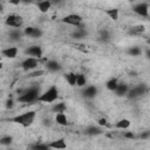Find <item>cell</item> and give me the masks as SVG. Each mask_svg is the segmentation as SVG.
Wrapping results in <instances>:
<instances>
[{"label":"cell","mask_w":150,"mask_h":150,"mask_svg":"<svg viewBox=\"0 0 150 150\" xmlns=\"http://www.w3.org/2000/svg\"><path fill=\"white\" fill-rule=\"evenodd\" d=\"M97 124H98V127H105V125H108V123H107V120H105L104 117H101V118H98V120H97Z\"/></svg>","instance_id":"obj_32"},{"label":"cell","mask_w":150,"mask_h":150,"mask_svg":"<svg viewBox=\"0 0 150 150\" xmlns=\"http://www.w3.org/2000/svg\"><path fill=\"white\" fill-rule=\"evenodd\" d=\"M62 22L63 23H67V25H70V26H74V27H80L81 23H82V16L79 15V14H68L66 16H63L62 19Z\"/></svg>","instance_id":"obj_6"},{"label":"cell","mask_w":150,"mask_h":150,"mask_svg":"<svg viewBox=\"0 0 150 150\" xmlns=\"http://www.w3.org/2000/svg\"><path fill=\"white\" fill-rule=\"evenodd\" d=\"M38 8H39V11L40 12H42V13H46L50 7H52V2L50 1H48V0H45V1H39L38 4Z\"/></svg>","instance_id":"obj_16"},{"label":"cell","mask_w":150,"mask_h":150,"mask_svg":"<svg viewBox=\"0 0 150 150\" xmlns=\"http://www.w3.org/2000/svg\"><path fill=\"white\" fill-rule=\"evenodd\" d=\"M118 84H120V82H118V81H117V79H115V77H112V79L108 80V81H107V83H105L107 88H108L109 90H111V91H115V90L117 89Z\"/></svg>","instance_id":"obj_19"},{"label":"cell","mask_w":150,"mask_h":150,"mask_svg":"<svg viewBox=\"0 0 150 150\" xmlns=\"http://www.w3.org/2000/svg\"><path fill=\"white\" fill-rule=\"evenodd\" d=\"M25 54L28 55V57H34V59H41L42 57V48L40 46H30L25 50Z\"/></svg>","instance_id":"obj_8"},{"label":"cell","mask_w":150,"mask_h":150,"mask_svg":"<svg viewBox=\"0 0 150 150\" xmlns=\"http://www.w3.org/2000/svg\"><path fill=\"white\" fill-rule=\"evenodd\" d=\"M146 42H148V45L150 46V39H148V41H146Z\"/></svg>","instance_id":"obj_38"},{"label":"cell","mask_w":150,"mask_h":150,"mask_svg":"<svg viewBox=\"0 0 150 150\" xmlns=\"http://www.w3.org/2000/svg\"><path fill=\"white\" fill-rule=\"evenodd\" d=\"M127 53H128L129 55H131V56H139V55L142 54V50H141V48H138V47H130V48L127 50Z\"/></svg>","instance_id":"obj_27"},{"label":"cell","mask_w":150,"mask_h":150,"mask_svg":"<svg viewBox=\"0 0 150 150\" xmlns=\"http://www.w3.org/2000/svg\"><path fill=\"white\" fill-rule=\"evenodd\" d=\"M33 29H34V27H30V26H28V27H26V28H25V30H23V34H25V35H27V36H30V34H32Z\"/></svg>","instance_id":"obj_33"},{"label":"cell","mask_w":150,"mask_h":150,"mask_svg":"<svg viewBox=\"0 0 150 150\" xmlns=\"http://www.w3.org/2000/svg\"><path fill=\"white\" fill-rule=\"evenodd\" d=\"M30 150H50V146L45 143H36L30 146Z\"/></svg>","instance_id":"obj_26"},{"label":"cell","mask_w":150,"mask_h":150,"mask_svg":"<svg viewBox=\"0 0 150 150\" xmlns=\"http://www.w3.org/2000/svg\"><path fill=\"white\" fill-rule=\"evenodd\" d=\"M144 30H145V27H144L143 25H137V26L131 27L129 33H130L131 35H139V34L144 33Z\"/></svg>","instance_id":"obj_21"},{"label":"cell","mask_w":150,"mask_h":150,"mask_svg":"<svg viewBox=\"0 0 150 150\" xmlns=\"http://www.w3.org/2000/svg\"><path fill=\"white\" fill-rule=\"evenodd\" d=\"M101 132H102V130H101L98 127H94V125H91V127H89V128L86 129V134H88V135H90V136H93V135H98V134H101Z\"/></svg>","instance_id":"obj_25"},{"label":"cell","mask_w":150,"mask_h":150,"mask_svg":"<svg viewBox=\"0 0 150 150\" xmlns=\"http://www.w3.org/2000/svg\"><path fill=\"white\" fill-rule=\"evenodd\" d=\"M66 109H67V107H66V104H64L63 102L56 103V104H54L53 108H52V110H53L54 112H56V114H59V112H64Z\"/></svg>","instance_id":"obj_23"},{"label":"cell","mask_w":150,"mask_h":150,"mask_svg":"<svg viewBox=\"0 0 150 150\" xmlns=\"http://www.w3.org/2000/svg\"><path fill=\"white\" fill-rule=\"evenodd\" d=\"M129 89H130V88H129L127 84H124V83H120L118 87H117V89L115 90V94H116L117 96H124V95H128Z\"/></svg>","instance_id":"obj_14"},{"label":"cell","mask_w":150,"mask_h":150,"mask_svg":"<svg viewBox=\"0 0 150 150\" xmlns=\"http://www.w3.org/2000/svg\"><path fill=\"white\" fill-rule=\"evenodd\" d=\"M55 122L60 125H67L68 124V118H67L64 112H59L55 116Z\"/></svg>","instance_id":"obj_17"},{"label":"cell","mask_w":150,"mask_h":150,"mask_svg":"<svg viewBox=\"0 0 150 150\" xmlns=\"http://www.w3.org/2000/svg\"><path fill=\"white\" fill-rule=\"evenodd\" d=\"M98 38H100V41H102V42H108V41L110 40V34H109L108 30L103 29V30H101Z\"/></svg>","instance_id":"obj_29"},{"label":"cell","mask_w":150,"mask_h":150,"mask_svg":"<svg viewBox=\"0 0 150 150\" xmlns=\"http://www.w3.org/2000/svg\"><path fill=\"white\" fill-rule=\"evenodd\" d=\"M73 36H74L75 39H82V38L86 36V30L82 29V28H80V27H77V28L75 29V32L73 33Z\"/></svg>","instance_id":"obj_28"},{"label":"cell","mask_w":150,"mask_h":150,"mask_svg":"<svg viewBox=\"0 0 150 150\" xmlns=\"http://www.w3.org/2000/svg\"><path fill=\"white\" fill-rule=\"evenodd\" d=\"M48 145L50 146V149H56V150H63L67 148V143L64 141V138H59L55 139L50 143H48Z\"/></svg>","instance_id":"obj_11"},{"label":"cell","mask_w":150,"mask_h":150,"mask_svg":"<svg viewBox=\"0 0 150 150\" xmlns=\"http://www.w3.org/2000/svg\"><path fill=\"white\" fill-rule=\"evenodd\" d=\"M132 11L139 15V16H143V18H148L149 16V6L148 4L145 2H139V4H136L134 7H132Z\"/></svg>","instance_id":"obj_7"},{"label":"cell","mask_w":150,"mask_h":150,"mask_svg":"<svg viewBox=\"0 0 150 150\" xmlns=\"http://www.w3.org/2000/svg\"><path fill=\"white\" fill-rule=\"evenodd\" d=\"M115 127H116L117 129H128V128L130 127V121L127 120V118H122V120H120V121L115 124Z\"/></svg>","instance_id":"obj_22"},{"label":"cell","mask_w":150,"mask_h":150,"mask_svg":"<svg viewBox=\"0 0 150 150\" xmlns=\"http://www.w3.org/2000/svg\"><path fill=\"white\" fill-rule=\"evenodd\" d=\"M96 94H97V88L95 86H87L82 91V95L86 98H93L96 96Z\"/></svg>","instance_id":"obj_12"},{"label":"cell","mask_w":150,"mask_h":150,"mask_svg":"<svg viewBox=\"0 0 150 150\" xmlns=\"http://www.w3.org/2000/svg\"><path fill=\"white\" fill-rule=\"evenodd\" d=\"M87 79L83 74H77V79H76V86L82 88V87H87Z\"/></svg>","instance_id":"obj_24"},{"label":"cell","mask_w":150,"mask_h":150,"mask_svg":"<svg viewBox=\"0 0 150 150\" xmlns=\"http://www.w3.org/2000/svg\"><path fill=\"white\" fill-rule=\"evenodd\" d=\"M6 107H7L8 109L13 108V100H12V98H8V100H7V102H6Z\"/></svg>","instance_id":"obj_35"},{"label":"cell","mask_w":150,"mask_h":150,"mask_svg":"<svg viewBox=\"0 0 150 150\" xmlns=\"http://www.w3.org/2000/svg\"><path fill=\"white\" fill-rule=\"evenodd\" d=\"M62 68V66L56 61V60H48L46 62V69L48 71H53V73H56V71H60Z\"/></svg>","instance_id":"obj_10"},{"label":"cell","mask_w":150,"mask_h":150,"mask_svg":"<svg viewBox=\"0 0 150 150\" xmlns=\"http://www.w3.org/2000/svg\"><path fill=\"white\" fill-rule=\"evenodd\" d=\"M64 77H66V81L68 82V84L69 86H76V79H77V74H75V73H67L66 75H64Z\"/></svg>","instance_id":"obj_18"},{"label":"cell","mask_w":150,"mask_h":150,"mask_svg":"<svg viewBox=\"0 0 150 150\" xmlns=\"http://www.w3.org/2000/svg\"><path fill=\"white\" fill-rule=\"evenodd\" d=\"M146 90H148V88H146L145 84H138V86L132 87V88L129 89V91H128V97H129V98H132V100H134V98H138V97L143 96V95L146 93Z\"/></svg>","instance_id":"obj_5"},{"label":"cell","mask_w":150,"mask_h":150,"mask_svg":"<svg viewBox=\"0 0 150 150\" xmlns=\"http://www.w3.org/2000/svg\"><path fill=\"white\" fill-rule=\"evenodd\" d=\"M124 137L131 139V138H134V134H132V132H125V134H124Z\"/></svg>","instance_id":"obj_36"},{"label":"cell","mask_w":150,"mask_h":150,"mask_svg":"<svg viewBox=\"0 0 150 150\" xmlns=\"http://www.w3.org/2000/svg\"><path fill=\"white\" fill-rule=\"evenodd\" d=\"M12 142H13V137H12V136H9V135L2 136V137L0 138V143H1L2 145H11V144H12Z\"/></svg>","instance_id":"obj_30"},{"label":"cell","mask_w":150,"mask_h":150,"mask_svg":"<svg viewBox=\"0 0 150 150\" xmlns=\"http://www.w3.org/2000/svg\"><path fill=\"white\" fill-rule=\"evenodd\" d=\"M35 116H36V111L30 110V111H27V112H23V114L14 116L13 118H11V121L15 122V123H18V124H20L22 127H29L34 122Z\"/></svg>","instance_id":"obj_2"},{"label":"cell","mask_w":150,"mask_h":150,"mask_svg":"<svg viewBox=\"0 0 150 150\" xmlns=\"http://www.w3.org/2000/svg\"><path fill=\"white\" fill-rule=\"evenodd\" d=\"M1 53L4 56H6L8 59H14L18 55V48L16 47H7V48L2 49Z\"/></svg>","instance_id":"obj_13"},{"label":"cell","mask_w":150,"mask_h":150,"mask_svg":"<svg viewBox=\"0 0 150 150\" xmlns=\"http://www.w3.org/2000/svg\"><path fill=\"white\" fill-rule=\"evenodd\" d=\"M57 98H59V89H57V87H56L55 84H53V86H50L46 91H43V93L40 95L38 102H42V103H53V102H55Z\"/></svg>","instance_id":"obj_3"},{"label":"cell","mask_w":150,"mask_h":150,"mask_svg":"<svg viewBox=\"0 0 150 150\" xmlns=\"http://www.w3.org/2000/svg\"><path fill=\"white\" fill-rule=\"evenodd\" d=\"M146 56L150 59V49H148V50H146Z\"/></svg>","instance_id":"obj_37"},{"label":"cell","mask_w":150,"mask_h":150,"mask_svg":"<svg viewBox=\"0 0 150 150\" xmlns=\"http://www.w3.org/2000/svg\"><path fill=\"white\" fill-rule=\"evenodd\" d=\"M39 64V59H34V57H27L22 61L21 63V67L23 70L26 71H29V70H33L38 67Z\"/></svg>","instance_id":"obj_9"},{"label":"cell","mask_w":150,"mask_h":150,"mask_svg":"<svg viewBox=\"0 0 150 150\" xmlns=\"http://www.w3.org/2000/svg\"><path fill=\"white\" fill-rule=\"evenodd\" d=\"M43 73H45L43 70H38V71H34V73H30V74H29L28 76H29V77H36V76H41V75H42Z\"/></svg>","instance_id":"obj_34"},{"label":"cell","mask_w":150,"mask_h":150,"mask_svg":"<svg viewBox=\"0 0 150 150\" xmlns=\"http://www.w3.org/2000/svg\"><path fill=\"white\" fill-rule=\"evenodd\" d=\"M104 13H105L110 19H112L114 21H117V20H118V15H120L118 8H109V9H105Z\"/></svg>","instance_id":"obj_15"},{"label":"cell","mask_w":150,"mask_h":150,"mask_svg":"<svg viewBox=\"0 0 150 150\" xmlns=\"http://www.w3.org/2000/svg\"><path fill=\"white\" fill-rule=\"evenodd\" d=\"M5 23L9 27H13L14 29L15 28H20L22 25H23V19L21 15H18V14H9L7 15V18L5 19Z\"/></svg>","instance_id":"obj_4"},{"label":"cell","mask_w":150,"mask_h":150,"mask_svg":"<svg viewBox=\"0 0 150 150\" xmlns=\"http://www.w3.org/2000/svg\"><path fill=\"white\" fill-rule=\"evenodd\" d=\"M22 34H23V33H22L20 29L15 28V29H12V30L9 32V38H11V40H13V41H19V40L21 39Z\"/></svg>","instance_id":"obj_20"},{"label":"cell","mask_w":150,"mask_h":150,"mask_svg":"<svg viewBox=\"0 0 150 150\" xmlns=\"http://www.w3.org/2000/svg\"><path fill=\"white\" fill-rule=\"evenodd\" d=\"M40 87L39 86H32L29 88H27L26 90H23L19 96H18V101L20 103H32L39 100L40 97Z\"/></svg>","instance_id":"obj_1"},{"label":"cell","mask_w":150,"mask_h":150,"mask_svg":"<svg viewBox=\"0 0 150 150\" xmlns=\"http://www.w3.org/2000/svg\"><path fill=\"white\" fill-rule=\"evenodd\" d=\"M42 35V30L40 29V28H36V27H34V29H33V32H32V34H30V36L29 38H33V39H38V38H40Z\"/></svg>","instance_id":"obj_31"}]
</instances>
